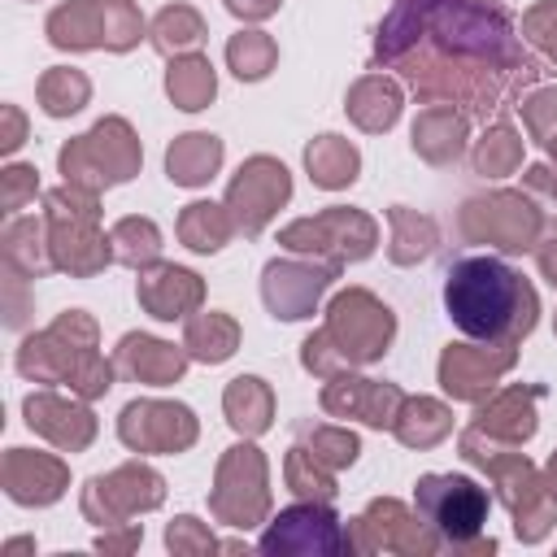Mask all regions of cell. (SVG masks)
<instances>
[{
	"instance_id": "obj_14",
	"label": "cell",
	"mask_w": 557,
	"mask_h": 557,
	"mask_svg": "<svg viewBox=\"0 0 557 557\" xmlns=\"http://www.w3.org/2000/svg\"><path fill=\"white\" fill-rule=\"evenodd\" d=\"M513 361V352H500L496 361H487V352H474L470 344H448L444 361H440V379L453 396H479L483 387H492V374L505 370Z\"/></svg>"
},
{
	"instance_id": "obj_28",
	"label": "cell",
	"mask_w": 557,
	"mask_h": 557,
	"mask_svg": "<svg viewBox=\"0 0 557 557\" xmlns=\"http://www.w3.org/2000/svg\"><path fill=\"white\" fill-rule=\"evenodd\" d=\"M104 9V48H131L139 39V13L131 9V0H100Z\"/></svg>"
},
{
	"instance_id": "obj_19",
	"label": "cell",
	"mask_w": 557,
	"mask_h": 557,
	"mask_svg": "<svg viewBox=\"0 0 557 557\" xmlns=\"http://www.w3.org/2000/svg\"><path fill=\"white\" fill-rule=\"evenodd\" d=\"M348 113H352L366 131L392 126L396 113H400V91H396V83H387V78H361L357 91H352V100H348Z\"/></svg>"
},
{
	"instance_id": "obj_20",
	"label": "cell",
	"mask_w": 557,
	"mask_h": 557,
	"mask_svg": "<svg viewBox=\"0 0 557 557\" xmlns=\"http://www.w3.org/2000/svg\"><path fill=\"white\" fill-rule=\"evenodd\" d=\"M235 339H239V331H235V322L226 313H205V318L187 322V352L196 361H209V366L226 361L235 352Z\"/></svg>"
},
{
	"instance_id": "obj_25",
	"label": "cell",
	"mask_w": 557,
	"mask_h": 557,
	"mask_svg": "<svg viewBox=\"0 0 557 557\" xmlns=\"http://www.w3.org/2000/svg\"><path fill=\"white\" fill-rule=\"evenodd\" d=\"M113 257L122 265H148L157 252H161V231L148 222V218H122L113 226Z\"/></svg>"
},
{
	"instance_id": "obj_8",
	"label": "cell",
	"mask_w": 557,
	"mask_h": 557,
	"mask_svg": "<svg viewBox=\"0 0 557 557\" xmlns=\"http://www.w3.org/2000/svg\"><path fill=\"white\" fill-rule=\"evenodd\" d=\"M313 239H326L322 248L335 244V257L339 261H357L374 248V222L361 218V213H348V209H331L322 218H305L296 226L283 231V244L287 248H309Z\"/></svg>"
},
{
	"instance_id": "obj_17",
	"label": "cell",
	"mask_w": 557,
	"mask_h": 557,
	"mask_svg": "<svg viewBox=\"0 0 557 557\" xmlns=\"http://www.w3.org/2000/svg\"><path fill=\"white\" fill-rule=\"evenodd\" d=\"M461 117L453 109H426L418 122H413V148L426 157V161H448L461 152Z\"/></svg>"
},
{
	"instance_id": "obj_22",
	"label": "cell",
	"mask_w": 557,
	"mask_h": 557,
	"mask_svg": "<svg viewBox=\"0 0 557 557\" xmlns=\"http://www.w3.org/2000/svg\"><path fill=\"white\" fill-rule=\"evenodd\" d=\"M231 226H235V222H226L222 209H218V205H205V200L187 205L183 218H178V235H183V244L196 248V252H218V248L226 244Z\"/></svg>"
},
{
	"instance_id": "obj_15",
	"label": "cell",
	"mask_w": 557,
	"mask_h": 557,
	"mask_svg": "<svg viewBox=\"0 0 557 557\" xmlns=\"http://www.w3.org/2000/svg\"><path fill=\"white\" fill-rule=\"evenodd\" d=\"M48 39L57 48H96V44H104V9H100V0L61 4L48 17Z\"/></svg>"
},
{
	"instance_id": "obj_7",
	"label": "cell",
	"mask_w": 557,
	"mask_h": 557,
	"mask_svg": "<svg viewBox=\"0 0 557 557\" xmlns=\"http://www.w3.org/2000/svg\"><path fill=\"white\" fill-rule=\"evenodd\" d=\"M348 540L339 535L335 527V513L331 509H313V505H292L274 518V527L261 535V548L265 553H335L344 548Z\"/></svg>"
},
{
	"instance_id": "obj_32",
	"label": "cell",
	"mask_w": 557,
	"mask_h": 557,
	"mask_svg": "<svg viewBox=\"0 0 557 557\" xmlns=\"http://www.w3.org/2000/svg\"><path fill=\"white\" fill-rule=\"evenodd\" d=\"M226 9L239 17H270L278 9V0H226Z\"/></svg>"
},
{
	"instance_id": "obj_2",
	"label": "cell",
	"mask_w": 557,
	"mask_h": 557,
	"mask_svg": "<svg viewBox=\"0 0 557 557\" xmlns=\"http://www.w3.org/2000/svg\"><path fill=\"white\" fill-rule=\"evenodd\" d=\"M418 518L448 544H466L487 522V492L466 474H422L413 487Z\"/></svg>"
},
{
	"instance_id": "obj_9",
	"label": "cell",
	"mask_w": 557,
	"mask_h": 557,
	"mask_svg": "<svg viewBox=\"0 0 557 557\" xmlns=\"http://www.w3.org/2000/svg\"><path fill=\"white\" fill-rule=\"evenodd\" d=\"M331 278H335V265L305 270V265H292V261H270L261 292H265V305H270L274 318L296 322V318H309L313 313V305H318V296H322V287Z\"/></svg>"
},
{
	"instance_id": "obj_29",
	"label": "cell",
	"mask_w": 557,
	"mask_h": 557,
	"mask_svg": "<svg viewBox=\"0 0 557 557\" xmlns=\"http://www.w3.org/2000/svg\"><path fill=\"white\" fill-rule=\"evenodd\" d=\"M513 161H518V139H513L505 126L492 131V135L483 139V148L474 152L479 174H505V170H513Z\"/></svg>"
},
{
	"instance_id": "obj_13",
	"label": "cell",
	"mask_w": 557,
	"mask_h": 557,
	"mask_svg": "<svg viewBox=\"0 0 557 557\" xmlns=\"http://www.w3.org/2000/svg\"><path fill=\"white\" fill-rule=\"evenodd\" d=\"M117 366L144 383H174L183 374V352L174 344H161V339H148V335H126L122 348H117Z\"/></svg>"
},
{
	"instance_id": "obj_21",
	"label": "cell",
	"mask_w": 557,
	"mask_h": 557,
	"mask_svg": "<svg viewBox=\"0 0 557 557\" xmlns=\"http://www.w3.org/2000/svg\"><path fill=\"white\" fill-rule=\"evenodd\" d=\"M226 413H231V426L235 431H248V435H257V431H265L270 426V392H265V383L261 379H235L231 387H226Z\"/></svg>"
},
{
	"instance_id": "obj_4",
	"label": "cell",
	"mask_w": 557,
	"mask_h": 557,
	"mask_svg": "<svg viewBox=\"0 0 557 557\" xmlns=\"http://www.w3.org/2000/svg\"><path fill=\"white\" fill-rule=\"evenodd\" d=\"M331 339H339V357L344 361H374L387 352L392 339V309L379 305L366 292H344L331 305Z\"/></svg>"
},
{
	"instance_id": "obj_23",
	"label": "cell",
	"mask_w": 557,
	"mask_h": 557,
	"mask_svg": "<svg viewBox=\"0 0 557 557\" xmlns=\"http://www.w3.org/2000/svg\"><path fill=\"white\" fill-rule=\"evenodd\" d=\"M200 39H205V26H200L196 9H187V4H170V9H161L157 22H152V44H157L161 52H187V48H196Z\"/></svg>"
},
{
	"instance_id": "obj_11",
	"label": "cell",
	"mask_w": 557,
	"mask_h": 557,
	"mask_svg": "<svg viewBox=\"0 0 557 557\" xmlns=\"http://www.w3.org/2000/svg\"><path fill=\"white\" fill-rule=\"evenodd\" d=\"M26 422H30V431H44V435H52L57 444H70V448H83L91 440V431H96L87 409L65 405V400H57L48 392L26 396Z\"/></svg>"
},
{
	"instance_id": "obj_30",
	"label": "cell",
	"mask_w": 557,
	"mask_h": 557,
	"mask_svg": "<svg viewBox=\"0 0 557 557\" xmlns=\"http://www.w3.org/2000/svg\"><path fill=\"white\" fill-rule=\"evenodd\" d=\"M35 187H39L35 165H9V170H4V187H0L4 209H9V213H17V209H22V205L35 196Z\"/></svg>"
},
{
	"instance_id": "obj_16",
	"label": "cell",
	"mask_w": 557,
	"mask_h": 557,
	"mask_svg": "<svg viewBox=\"0 0 557 557\" xmlns=\"http://www.w3.org/2000/svg\"><path fill=\"white\" fill-rule=\"evenodd\" d=\"M305 165L318 187H348L357 178V148L339 135H318L305 148Z\"/></svg>"
},
{
	"instance_id": "obj_33",
	"label": "cell",
	"mask_w": 557,
	"mask_h": 557,
	"mask_svg": "<svg viewBox=\"0 0 557 557\" xmlns=\"http://www.w3.org/2000/svg\"><path fill=\"white\" fill-rule=\"evenodd\" d=\"M540 270H544V278L557 287V239H544V248H540Z\"/></svg>"
},
{
	"instance_id": "obj_1",
	"label": "cell",
	"mask_w": 557,
	"mask_h": 557,
	"mask_svg": "<svg viewBox=\"0 0 557 557\" xmlns=\"http://www.w3.org/2000/svg\"><path fill=\"white\" fill-rule=\"evenodd\" d=\"M444 313L470 339L513 348L540 318L535 287L492 252H466L444 270Z\"/></svg>"
},
{
	"instance_id": "obj_3",
	"label": "cell",
	"mask_w": 557,
	"mask_h": 557,
	"mask_svg": "<svg viewBox=\"0 0 557 557\" xmlns=\"http://www.w3.org/2000/svg\"><path fill=\"white\" fill-rule=\"evenodd\" d=\"M139 165V152H135V139L126 131V122L117 117H104L91 135L74 139L61 148V174L70 183H122L131 178V170Z\"/></svg>"
},
{
	"instance_id": "obj_24",
	"label": "cell",
	"mask_w": 557,
	"mask_h": 557,
	"mask_svg": "<svg viewBox=\"0 0 557 557\" xmlns=\"http://www.w3.org/2000/svg\"><path fill=\"white\" fill-rule=\"evenodd\" d=\"M392 226H396V244H392V261L409 265V261H422L431 248H435V222L431 218H418L409 209H387Z\"/></svg>"
},
{
	"instance_id": "obj_10",
	"label": "cell",
	"mask_w": 557,
	"mask_h": 557,
	"mask_svg": "<svg viewBox=\"0 0 557 557\" xmlns=\"http://www.w3.org/2000/svg\"><path fill=\"white\" fill-rule=\"evenodd\" d=\"M139 300L148 305L152 318L174 322V318H183V309H191L200 300V278L178 265H157L139 278Z\"/></svg>"
},
{
	"instance_id": "obj_34",
	"label": "cell",
	"mask_w": 557,
	"mask_h": 557,
	"mask_svg": "<svg viewBox=\"0 0 557 557\" xmlns=\"http://www.w3.org/2000/svg\"><path fill=\"white\" fill-rule=\"evenodd\" d=\"M553 157H557V144H553Z\"/></svg>"
},
{
	"instance_id": "obj_12",
	"label": "cell",
	"mask_w": 557,
	"mask_h": 557,
	"mask_svg": "<svg viewBox=\"0 0 557 557\" xmlns=\"http://www.w3.org/2000/svg\"><path fill=\"white\" fill-rule=\"evenodd\" d=\"M222 165V139L218 135H178L165 152V170H170V183L178 187H200L213 178V170Z\"/></svg>"
},
{
	"instance_id": "obj_26",
	"label": "cell",
	"mask_w": 557,
	"mask_h": 557,
	"mask_svg": "<svg viewBox=\"0 0 557 557\" xmlns=\"http://www.w3.org/2000/svg\"><path fill=\"white\" fill-rule=\"evenodd\" d=\"M83 100H87V78L78 70H52V74H44V83H39L44 113L65 117V113H78Z\"/></svg>"
},
{
	"instance_id": "obj_31",
	"label": "cell",
	"mask_w": 557,
	"mask_h": 557,
	"mask_svg": "<svg viewBox=\"0 0 557 557\" xmlns=\"http://www.w3.org/2000/svg\"><path fill=\"white\" fill-rule=\"evenodd\" d=\"M553 113H557V91H540L535 100L522 104V117H527V126L540 144H548V135H553V122H548Z\"/></svg>"
},
{
	"instance_id": "obj_6",
	"label": "cell",
	"mask_w": 557,
	"mask_h": 557,
	"mask_svg": "<svg viewBox=\"0 0 557 557\" xmlns=\"http://www.w3.org/2000/svg\"><path fill=\"white\" fill-rule=\"evenodd\" d=\"M122 440L139 453H174L196 440V422L187 405H157V400H131L117 422Z\"/></svg>"
},
{
	"instance_id": "obj_5",
	"label": "cell",
	"mask_w": 557,
	"mask_h": 557,
	"mask_svg": "<svg viewBox=\"0 0 557 557\" xmlns=\"http://www.w3.org/2000/svg\"><path fill=\"white\" fill-rule=\"evenodd\" d=\"M287 196H292L287 170H283L278 161H270V157H252V161H244L239 174L231 178L226 205H231V213H235V226H239L244 235H257V231L270 222V213H274Z\"/></svg>"
},
{
	"instance_id": "obj_18",
	"label": "cell",
	"mask_w": 557,
	"mask_h": 557,
	"mask_svg": "<svg viewBox=\"0 0 557 557\" xmlns=\"http://www.w3.org/2000/svg\"><path fill=\"white\" fill-rule=\"evenodd\" d=\"M165 91H170V100L178 104V109H205L209 100H213V91H218V83H213V65L205 61V57H187V61H174L170 65V74H165Z\"/></svg>"
},
{
	"instance_id": "obj_27",
	"label": "cell",
	"mask_w": 557,
	"mask_h": 557,
	"mask_svg": "<svg viewBox=\"0 0 557 557\" xmlns=\"http://www.w3.org/2000/svg\"><path fill=\"white\" fill-rule=\"evenodd\" d=\"M226 61L239 78H265L270 65H274V44L261 30H244L226 44Z\"/></svg>"
}]
</instances>
